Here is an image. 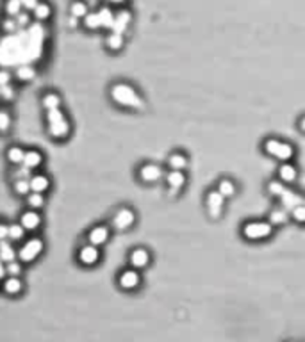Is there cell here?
<instances>
[{
  "instance_id": "cell-2",
  "label": "cell",
  "mask_w": 305,
  "mask_h": 342,
  "mask_svg": "<svg viewBox=\"0 0 305 342\" xmlns=\"http://www.w3.org/2000/svg\"><path fill=\"white\" fill-rule=\"evenodd\" d=\"M43 249H45V241L41 237L27 239L18 248V260L23 262V264H32L43 253Z\"/></svg>"
},
{
  "instance_id": "cell-13",
  "label": "cell",
  "mask_w": 305,
  "mask_h": 342,
  "mask_svg": "<svg viewBox=\"0 0 305 342\" xmlns=\"http://www.w3.org/2000/svg\"><path fill=\"white\" fill-rule=\"evenodd\" d=\"M129 264H130V267H134V269H138V271L145 269L146 266L150 264V253H148V249L134 248L129 253Z\"/></svg>"
},
{
  "instance_id": "cell-53",
  "label": "cell",
  "mask_w": 305,
  "mask_h": 342,
  "mask_svg": "<svg viewBox=\"0 0 305 342\" xmlns=\"http://www.w3.org/2000/svg\"><path fill=\"white\" fill-rule=\"evenodd\" d=\"M289 342H293V341H289Z\"/></svg>"
},
{
  "instance_id": "cell-38",
  "label": "cell",
  "mask_w": 305,
  "mask_h": 342,
  "mask_svg": "<svg viewBox=\"0 0 305 342\" xmlns=\"http://www.w3.org/2000/svg\"><path fill=\"white\" fill-rule=\"evenodd\" d=\"M11 123H13V121H11V114L5 109H0V134L9 132Z\"/></svg>"
},
{
  "instance_id": "cell-29",
  "label": "cell",
  "mask_w": 305,
  "mask_h": 342,
  "mask_svg": "<svg viewBox=\"0 0 305 342\" xmlns=\"http://www.w3.org/2000/svg\"><path fill=\"white\" fill-rule=\"evenodd\" d=\"M89 13V7L84 0H73L70 4V16H75L79 20H84V16Z\"/></svg>"
},
{
  "instance_id": "cell-45",
  "label": "cell",
  "mask_w": 305,
  "mask_h": 342,
  "mask_svg": "<svg viewBox=\"0 0 305 342\" xmlns=\"http://www.w3.org/2000/svg\"><path fill=\"white\" fill-rule=\"evenodd\" d=\"M15 20H16V23H18V27H25V25H29V21H31V16L27 15V13H21V15L16 16Z\"/></svg>"
},
{
  "instance_id": "cell-39",
  "label": "cell",
  "mask_w": 305,
  "mask_h": 342,
  "mask_svg": "<svg viewBox=\"0 0 305 342\" xmlns=\"http://www.w3.org/2000/svg\"><path fill=\"white\" fill-rule=\"evenodd\" d=\"M285 191V186L282 180H269L268 184V192L271 196H280Z\"/></svg>"
},
{
  "instance_id": "cell-28",
  "label": "cell",
  "mask_w": 305,
  "mask_h": 342,
  "mask_svg": "<svg viewBox=\"0 0 305 342\" xmlns=\"http://www.w3.org/2000/svg\"><path fill=\"white\" fill-rule=\"evenodd\" d=\"M25 235H27V230L18 223H9V232H7V239H9L11 243H23L25 241Z\"/></svg>"
},
{
  "instance_id": "cell-34",
  "label": "cell",
  "mask_w": 305,
  "mask_h": 342,
  "mask_svg": "<svg viewBox=\"0 0 305 342\" xmlns=\"http://www.w3.org/2000/svg\"><path fill=\"white\" fill-rule=\"evenodd\" d=\"M99 16H100V21H102V29H109L111 31V27H113L114 23V13L113 9L109 7V5H103V7H100L99 11Z\"/></svg>"
},
{
  "instance_id": "cell-35",
  "label": "cell",
  "mask_w": 305,
  "mask_h": 342,
  "mask_svg": "<svg viewBox=\"0 0 305 342\" xmlns=\"http://www.w3.org/2000/svg\"><path fill=\"white\" fill-rule=\"evenodd\" d=\"M287 218H289V214H287V210H285L284 207L282 209H273L271 212H269V223L271 225H284L285 221H287Z\"/></svg>"
},
{
  "instance_id": "cell-10",
  "label": "cell",
  "mask_w": 305,
  "mask_h": 342,
  "mask_svg": "<svg viewBox=\"0 0 305 342\" xmlns=\"http://www.w3.org/2000/svg\"><path fill=\"white\" fill-rule=\"evenodd\" d=\"M111 237V228L107 225H95L88 230V243L95 246H103Z\"/></svg>"
},
{
  "instance_id": "cell-20",
  "label": "cell",
  "mask_w": 305,
  "mask_h": 342,
  "mask_svg": "<svg viewBox=\"0 0 305 342\" xmlns=\"http://www.w3.org/2000/svg\"><path fill=\"white\" fill-rule=\"evenodd\" d=\"M25 148L20 145H13L7 148V152H5V159H7V162H9L11 166H20V164H23V159H25Z\"/></svg>"
},
{
  "instance_id": "cell-27",
  "label": "cell",
  "mask_w": 305,
  "mask_h": 342,
  "mask_svg": "<svg viewBox=\"0 0 305 342\" xmlns=\"http://www.w3.org/2000/svg\"><path fill=\"white\" fill-rule=\"evenodd\" d=\"M45 203H47V200H45V194H43V192H34V191H31V192H29V194L25 196V205H27V209L41 210V209L45 207Z\"/></svg>"
},
{
  "instance_id": "cell-32",
  "label": "cell",
  "mask_w": 305,
  "mask_h": 342,
  "mask_svg": "<svg viewBox=\"0 0 305 342\" xmlns=\"http://www.w3.org/2000/svg\"><path fill=\"white\" fill-rule=\"evenodd\" d=\"M13 191H15L16 196L25 198L27 194L32 191L31 184H29V178H15V180H13Z\"/></svg>"
},
{
  "instance_id": "cell-50",
  "label": "cell",
  "mask_w": 305,
  "mask_h": 342,
  "mask_svg": "<svg viewBox=\"0 0 305 342\" xmlns=\"http://www.w3.org/2000/svg\"><path fill=\"white\" fill-rule=\"evenodd\" d=\"M300 130H302V132H305V116L300 119Z\"/></svg>"
},
{
  "instance_id": "cell-44",
  "label": "cell",
  "mask_w": 305,
  "mask_h": 342,
  "mask_svg": "<svg viewBox=\"0 0 305 342\" xmlns=\"http://www.w3.org/2000/svg\"><path fill=\"white\" fill-rule=\"evenodd\" d=\"M38 4H40V0H21V7H23V11H27V13H32Z\"/></svg>"
},
{
  "instance_id": "cell-12",
  "label": "cell",
  "mask_w": 305,
  "mask_h": 342,
  "mask_svg": "<svg viewBox=\"0 0 305 342\" xmlns=\"http://www.w3.org/2000/svg\"><path fill=\"white\" fill-rule=\"evenodd\" d=\"M138 176H140L141 182L145 184H154V182H159L161 176H163V170L161 166L154 164V162H146L138 170Z\"/></svg>"
},
{
  "instance_id": "cell-37",
  "label": "cell",
  "mask_w": 305,
  "mask_h": 342,
  "mask_svg": "<svg viewBox=\"0 0 305 342\" xmlns=\"http://www.w3.org/2000/svg\"><path fill=\"white\" fill-rule=\"evenodd\" d=\"M21 271H23V262L18 259L5 264V276H20Z\"/></svg>"
},
{
  "instance_id": "cell-40",
  "label": "cell",
  "mask_w": 305,
  "mask_h": 342,
  "mask_svg": "<svg viewBox=\"0 0 305 342\" xmlns=\"http://www.w3.org/2000/svg\"><path fill=\"white\" fill-rule=\"evenodd\" d=\"M291 218L295 219L296 223H305V205L304 203L291 210Z\"/></svg>"
},
{
  "instance_id": "cell-1",
  "label": "cell",
  "mask_w": 305,
  "mask_h": 342,
  "mask_svg": "<svg viewBox=\"0 0 305 342\" xmlns=\"http://www.w3.org/2000/svg\"><path fill=\"white\" fill-rule=\"evenodd\" d=\"M111 98L114 100V104L127 107V109H141L143 107L141 95L132 86H129V84L125 82L114 84L113 88H111Z\"/></svg>"
},
{
  "instance_id": "cell-19",
  "label": "cell",
  "mask_w": 305,
  "mask_h": 342,
  "mask_svg": "<svg viewBox=\"0 0 305 342\" xmlns=\"http://www.w3.org/2000/svg\"><path fill=\"white\" fill-rule=\"evenodd\" d=\"M166 182H168V187H170V192L171 194H175L179 192L184 187L186 184V175L182 173V171H177V170H171L168 175H166Z\"/></svg>"
},
{
  "instance_id": "cell-31",
  "label": "cell",
  "mask_w": 305,
  "mask_h": 342,
  "mask_svg": "<svg viewBox=\"0 0 305 342\" xmlns=\"http://www.w3.org/2000/svg\"><path fill=\"white\" fill-rule=\"evenodd\" d=\"M23 13L21 7V0H5L4 2V15L9 18H16L18 15Z\"/></svg>"
},
{
  "instance_id": "cell-26",
  "label": "cell",
  "mask_w": 305,
  "mask_h": 342,
  "mask_svg": "<svg viewBox=\"0 0 305 342\" xmlns=\"http://www.w3.org/2000/svg\"><path fill=\"white\" fill-rule=\"evenodd\" d=\"M279 176L284 184H293V182L298 178V170H296L291 162H284V164L279 168Z\"/></svg>"
},
{
  "instance_id": "cell-18",
  "label": "cell",
  "mask_w": 305,
  "mask_h": 342,
  "mask_svg": "<svg viewBox=\"0 0 305 342\" xmlns=\"http://www.w3.org/2000/svg\"><path fill=\"white\" fill-rule=\"evenodd\" d=\"M43 162H45V157H43V153L40 150H36V148H29V150L25 152V159H23V166L27 168V170H38V168L43 166Z\"/></svg>"
},
{
  "instance_id": "cell-41",
  "label": "cell",
  "mask_w": 305,
  "mask_h": 342,
  "mask_svg": "<svg viewBox=\"0 0 305 342\" xmlns=\"http://www.w3.org/2000/svg\"><path fill=\"white\" fill-rule=\"evenodd\" d=\"M0 98L5 100V102H11V100L15 98V89L13 86H0Z\"/></svg>"
},
{
  "instance_id": "cell-14",
  "label": "cell",
  "mask_w": 305,
  "mask_h": 342,
  "mask_svg": "<svg viewBox=\"0 0 305 342\" xmlns=\"http://www.w3.org/2000/svg\"><path fill=\"white\" fill-rule=\"evenodd\" d=\"M0 289L7 296H18L23 290V282L20 276H5L4 280L0 282Z\"/></svg>"
},
{
  "instance_id": "cell-33",
  "label": "cell",
  "mask_w": 305,
  "mask_h": 342,
  "mask_svg": "<svg viewBox=\"0 0 305 342\" xmlns=\"http://www.w3.org/2000/svg\"><path fill=\"white\" fill-rule=\"evenodd\" d=\"M82 23L88 31H99V29H102V21H100V16L97 11H89L88 15L84 16Z\"/></svg>"
},
{
  "instance_id": "cell-4",
  "label": "cell",
  "mask_w": 305,
  "mask_h": 342,
  "mask_svg": "<svg viewBox=\"0 0 305 342\" xmlns=\"http://www.w3.org/2000/svg\"><path fill=\"white\" fill-rule=\"evenodd\" d=\"M273 233V225L266 221H250L243 225V235L250 241H263Z\"/></svg>"
},
{
  "instance_id": "cell-3",
  "label": "cell",
  "mask_w": 305,
  "mask_h": 342,
  "mask_svg": "<svg viewBox=\"0 0 305 342\" xmlns=\"http://www.w3.org/2000/svg\"><path fill=\"white\" fill-rule=\"evenodd\" d=\"M264 152L282 162H289L295 157V148L293 146L284 143V141L275 139V137H269V139L264 141Z\"/></svg>"
},
{
  "instance_id": "cell-36",
  "label": "cell",
  "mask_w": 305,
  "mask_h": 342,
  "mask_svg": "<svg viewBox=\"0 0 305 342\" xmlns=\"http://www.w3.org/2000/svg\"><path fill=\"white\" fill-rule=\"evenodd\" d=\"M218 191L222 192L225 198L234 196V194H236V186H234L232 180H228V178H223V180H220V184H218Z\"/></svg>"
},
{
  "instance_id": "cell-8",
  "label": "cell",
  "mask_w": 305,
  "mask_h": 342,
  "mask_svg": "<svg viewBox=\"0 0 305 342\" xmlns=\"http://www.w3.org/2000/svg\"><path fill=\"white\" fill-rule=\"evenodd\" d=\"M118 285H120V289H123V290H136L141 285L140 271L134 269V267L123 269L118 275Z\"/></svg>"
},
{
  "instance_id": "cell-48",
  "label": "cell",
  "mask_w": 305,
  "mask_h": 342,
  "mask_svg": "<svg viewBox=\"0 0 305 342\" xmlns=\"http://www.w3.org/2000/svg\"><path fill=\"white\" fill-rule=\"evenodd\" d=\"M107 4H111V5H123L127 0H105Z\"/></svg>"
},
{
  "instance_id": "cell-46",
  "label": "cell",
  "mask_w": 305,
  "mask_h": 342,
  "mask_svg": "<svg viewBox=\"0 0 305 342\" xmlns=\"http://www.w3.org/2000/svg\"><path fill=\"white\" fill-rule=\"evenodd\" d=\"M7 232H9V223H5V221L0 219V241L7 239Z\"/></svg>"
},
{
  "instance_id": "cell-9",
  "label": "cell",
  "mask_w": 305,
  "mask_h": 342,
  "mask_svg": "<svg viewBox=\"0 0 305 342\" xmlns=\"http://www.w3.org/2000/svg\"><path fill=\"white\" fill-rule=\"evenodd\" d=\"M20 225L25 228L27 232H38L43 225V216L40 214V210L25 209V210L20 214Z\"/></svg>"
},
{
  "instance_id": "cell-17",
  "label": "cell",
  "mask_w": 305,
  "mask_h": 342,
  "mask_svg": "<svg viewBox=\"0 0 305 342\" xmlns=\"http://www.w3.org/2000/svg\"><path fill=\"white\" fill-rule=\"evenodd\" d=\"M280 203H282V207L285 209V210H293L295 207H298V205H302L304 203V198L298 194V192H295L293 189H287L285 187V191L280 194Z\"/></svg>"
},
{
  "instance_id": "cell-43",
  "label": "cell",
  "mask_w": 305,
  "mask_h": 342,
  "mask_svg": "<svg viewBox=\"0 0 305 342\" xmlns=\"http://www.w3.org/2000/svg\"><path fill=\"white\" fill-rule=\"evenodd\" d=\"M11 80H13V75L7 70H0V86H9Z\"/></svg>"
},
{
  "instance_id": "cell-5",
  "label": "cell",
  "mask_w": 305,
  "mask_h": 342,
  "mask_svg": "<svg viewBox=\"0 0 305 342\" xmlns=\"http://www.w3.org/2000/svg\"><path fill=\"white\" fill-rule=\"evenodd\" d=\"M100 248L99 246H95V244H82L77 251V262L84 267H93L100 262Z\"/></svg>"
},
{
  "instance_id": "cell-51",
  "label": "cell",
  "mask_w": 305,
  "mask_h": 342,
  "mask_svg": "<svg viewBox=\"0 0 305 342\" xmlns=\"http://www.w3.org/2000/svg\"><path fill=\"white\" fill-rule=\"evenodd\" d=\"M304 205H305V198H304Z\"/></svg>"
},
{
  "instance_id": "cell-23",
  "label": "cell",
  "mask_w": 305,
  "mask_h": 342,
  "mask_svg": "<svg viewBox=\"0 0 305 342\" xmlns=\"http://www.w3.org/2000/svg\"><path fill=\"white\" fill-rule=\"evenodd\" d=\"M38 75L36 68L31 66V64H21V66H18L15 70V78L18 80V82L25 84V82H31V80H34Z\"/></svg>"
},
{
  "instance_id": "cell-22",
  "label": "cell",
  "mask_w": 305,
  "mask_h": 342,
  "mask_svg": "<svg viewBox=\"0 0 305 342\" xmlns=\"http://www.w3.org/2000/svg\"><path fill=\"white\" fill-rule=\"evenodd\" d=\"M103 43H105V48H107L109 52H120V50H123V47H125L123 34L109 31V34L105 36V41Z\"/></svg>"
},
{
  "instance_id": "cell-49",
  "label": "cell",
  "mask_w": 305,
  "mask_h": 342,
  "mask_svg": "<svg viewBox=\"0 0 305 342\" xmlns=\"http://www.w3.org/2000/svg\"><path fill=\"white\" fill-rule=\"evenodd\" d=\"M0 278H2V280L5 278V264L2 260H0Z\"/></svg>"
},
{
  "instance_id": "cell-25",
  "label": "cell",
  "mask_w": 305,
  "mask_h": 342,
  "mask_svg": "<svg viewBox=\"0 0 305 342\" xmlns=\"http://www.w3.org/2000/svg\"><path fill=\"white\" fill-rule=\"evenodd\" d=\"M50 16H52V5L48 2H45V0H40V4L32 11V18L41 23V21L50 20Z\"/></svg>"
},
{
  "instance_id": "cell-47",
  "label": "cell",
  "mask_w": 305,
  "mask_h": 342,
  "mask_svg": "<svg viewBox=\"0 0 305 342\" xmlns=\"http://www.w3.org/2000/svg\"><path fill=\"white\" fill-rule=\"evenodd\" d=\"M79 21H82V20H79V18H75V16H70V18H68V25L75 29V27L79 25Z\"/></svg>"
},
{
  "instance_id": "cell-30",
  "label": "cell",
  "mask_w": 305,
  "mask_h": 342,
  "mask_svg": "<svg viewBox=\"0 0 305 342\" xmlns=\"http://www.w3.org/2000/svg\"><path fill=\"white\" fill-rule=\"evenodd\" d=\"M168 166L171 170H177V171H182L184 168L187 166V157L181 152H173L170 157H168Z\"/></svg>"
},
{
  "instance_id": "cell-21",
  "label": "cell",
  "mask_w": 305,
  "mask_h": 342,
  "mask_svg": "<svg viewBox=\"0 0 305 342\" xmlns=\"http://www.w3.org/2000/svg\"><path fill=\"white\" fill-rule=\"evenodd\" d=\"M16 259H18V249L15 248V243H11L9 239L0 241V260L4 264H7V262H13Z\"/></svg>"
},
{
  "instance_id": "cell-11",
  "label": "cell",
  "mask_w": 305,
  "mask_h": 342,
  "mask_svg": "<svg viewBox=\"0 0 305 342\" xmlns=\"http://www.w3.org/2000/svg\"><path fill=\"white\" fill-rule=\"evenodd\" d=\"M205 203H207V209H209V214H211L212 219H218L222 216V210H223V205H225V196H223L222 192L218 191H211L207 194L205 198Z\"/></svg>"
},
{
  "instance_id": "cell-52",
  "label": "cell",
  "mask_w": 305,
  "mask_h": 342,
  "mask_svg": "<svg viewBox=\"0 0 305 342\" xmlns=\"http://www.w3.org/2000/svg\"><path fill=\"white\" fill-rule=\"evenodd\" d=\"M0 282H2V278H0Z\"/></svg>"
},
{
  "instance_id": "cell-7",
  "label": "cell",
  "mask_w": 305,
  "mask_h": 342,
  "mask_svg": "<svg viewBox=\"0 0 305 342\" xmlns=\"http://www.w3.org/2000/svg\"><path fill=\"white\" fill-rule=\"evenodd\" d=\"M47 134L56 141L68 139L72 134V123L68 121L66 116L61 119H56V121H50V123H47Z\"/></svg>"
},
{
  "instance_id": "cell-15",
  "label": "cell",
  "mask_w": 305,
  "mask_h": 342,
  "mask_svg": "<svg viewBox=\"0 0 305 342\" xmlns=\"http://www.w3.org/2000/svg\"><path fill=\"white\" fill-rule=\"evenodd\" d=\"M130 21H132V13L129 9H120L118 13H114V23L111 27V31L125 34V31L130 25Z\"/></svg>"
},
{
  "instance_id": "cell-6",
  "label": "cell",
  "mask_w": 305,
  "mask_h": 342,
  "mask_svg": "<svg viewBox=\"0 0 305 342\" xmlns=\"http://www.w3.org/2000/svg\"><path fill=\"white\" fill-rule=\"evenodd\" d=\"M136 223V212L130 207H120L116 212H114L113 219H111V225H113L114 230H129L132 225Z\"/></svg>"
},
{
  "instance_id": "cell-24",
  "label": "cell",
  "mask_w": 305,
  "mask_h": 342,
  "mask_svg": "<svg viewBox=\"0 0 305 342\" xmlns=\"http://www.w3.org/2000/svg\"><path fill=\"white\" fill-rule=\"evenodd\" d=\"M61 105H62L61 95L56 93V91H47V93L41 96V107L45 111L61 109Z\"/></svg>"
},
{
  "instance_id": "cell-42",
  "label": "cell",
  "mask_w": 305,
  "mask_h": 342,
  "mask_svg": "<svg viewBox=\"0 0 305 342\" xmlns=\"http://www.w3.org/2000/svg\"><path fill=\"white\" fill-rule=\"evenodd\" d=\"M0 25H2V29H4L5 32H15L16 29H18V23H16V20H15V18H9V16H5Z\"/></svg>"
},
{
  "instance_id": "cell-16",
  "label": "cell",
  "mask_w": 305,
  "mask_h": 342,
  "mask_svg": "<svg viewBox=\"0 0 305 342\" xmlns=\"http://www.w3.org/2000/svg\"><path fill=\"white\" fill-rule=\"evenodd\" d=\"M29 184H31V189L34 192H45L48 191L52 187V180L50 176L47 175V173H34V175H31V178H29Z\"/></svg>"
}]
</instances>
